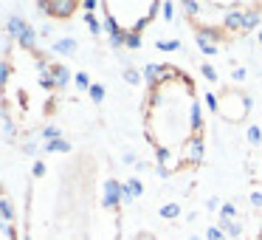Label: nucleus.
Instances as JSON below:
<instances>
[{
	"label": "nucleus",
	"mask_w": 262,
	"mask_h": 240,
	"mask_svg": "<svg viewBox=\"0 0 262 240\" xmlns=\"http://www.w3.org/2000/svg\"><path fill=\"white\" fill-rule=\"evenodd\" d=\"M0 237L3 240H17V221H14V204L12 195L3 189V217H0Z\"/></svg>",
	"instance_id": "5"
},
{
	"label": "nucleus",
	"mask_w": 262,
	"mask_h": 240,
	"mask_svg": "<svg viewBox=\"0 0 262 240\" xmlns=\"http://www.w3.org/2000/svg\"><path fill=\"white\" fill-rule=\"evenodd\" d=\"M181 12L200 46L226 48L262 23V0H189Z\"/></svg>",
	"instance_id": "2"
},
{
	"label": "nucleus",
	"mask_w": 262,
	"mask_h": 240,
	"mask_svg": "<svg viewBox=\"0 0 262 240\" xmlns=\"http://www.w3.org/2000/svg\"><path fill=\"white\" fill-rule=\"evenodd\" d=\"M256 240H262V232H259V237H256Z\"/></svg>",
	"instance_id": "7"
},
{
	"label": "nucleus",
	"mask_w": 262,
	"mask_h": 240,
	"mask_svg": "<svg viewBox=\"0 0 262 240\" xmlns=\"http://www.w3.org/2000/svg\"><path fill=\"white\" fill-rule=\"evenodd\" d=\"M85 6V3H79V0H71V3H42V12H48L54 17V12H62V17H74V12H79V9Z\"/></svg>",
	"instance_id": "6"
},
{
	"label": "nucleus",
	"mask_w": 262,
	"mask_h": 240,
	"mask_svg": "<svg viewBox=\"0 0 262 240\" xmlns=\"http://www.w3.org/2000/svg\"><path fill=\"white\" fill-rule=\"evenodd\" d=\"M96 9L104 17L107 34L121 46L136 48L141 43V34L147 31V26H152L158 20L161 3L158 0H104Z\"/></svg>",
	"instance_id": "3"
},
{
	"label": "nucleus",
	"mask_w": 262,
	"mask_h": 240,
	"mask_svg": "<svg viewBox=\"0 0 262 240\" xmlns=\"http://www.w3.org/2000/svg\"><path fill=\"white\" fill-rule=\"evenodd\" d=\"M214 110L228 125H243L251 113V96L239 85H220L214 91Z\"/></svg>",
	"instance_id": "4"
},
{
	"label": "nucleus",
	"mask_w": 262,
	"mask_h": 240,
	"mask_svg": "<svg viewBox=\"0 0 262 240\" xmlns=\"http://www.w3.org/2000/svg\"><path fill=\"white\" fill-rule=\"evenodd\" d=\"M141 133L164 175H183L206 164L209 125L200 85L178 63H158L141 99Z\"/></svg>",
	"instance_id": "1"
}]
</instances>
